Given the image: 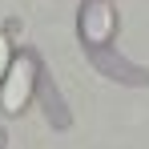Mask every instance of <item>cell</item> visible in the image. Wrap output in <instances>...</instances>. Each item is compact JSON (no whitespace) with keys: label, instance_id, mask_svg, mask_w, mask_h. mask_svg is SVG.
I'll return each mask as SVG.
<instances>
[{"label":"cell","instance_id":"cell-1","mask_svg":"<svg viewBox=\"0 0 149 149\" xmlns=\"http://www.w3.org/2000/svg\"><path fill=\"white\" fill-rule=\"evenodd\" d=\"M32 81H36V65H32V56H16L12 61V69L4 77V93H0V109L4 113H20L32 97Z\"/></svg>","mask_w":149,"mask_h":149},{"label":"cell","instance_id":"cell-2","mask_svg":"<svg viewBox=\"0 0 149 149\" xmlns=\"http://www.w3.org/2000/svg\"><path fill=\"white\" fill-rule=\"evenodd\" d=\"M81 32H85L89 45L109 40V32H113V4L109 0H89L81 8Z\"/></svg>","mask_w":149,"mask_h":149},{"label":"cell","instance_id":"cell-3","mask_svg":"<svg viewBox=\"0 0 149 149\" xmlns=\"http://www.w3.org/2000/svg\"><path fill=\"white\" fill-rule=\"evenodd\" d=\"M8 69H12V52H8V36L0 32V81L8 77Z\"/></svg>","mask_w":149,"mask_h":149}]
</instances>
